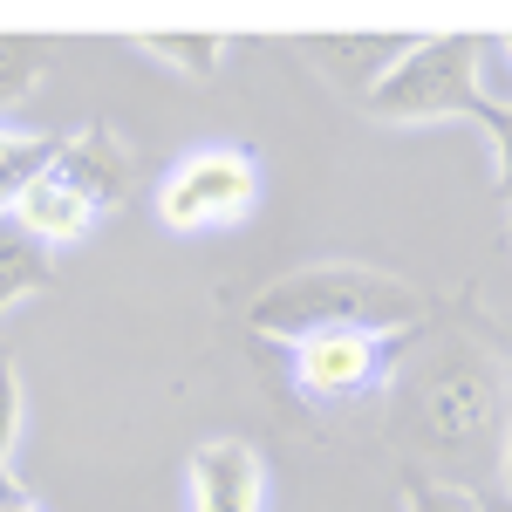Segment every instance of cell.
<instances>
[{"mask_svg":"<svg viewBox=\"0 0 512 512\" xmlns=\"http://www.w3.org/2000/svg\"><path fill=\"white\" fill-rule=\"evenodd\" d=\"M506 383L472 342H437L396 376V437L444 472H478L499 444Z\"/></svg>","mask_w":512,"mask_h":512,"instance_id":"obj_1","label":"cell"},{"mask_svg":"<svg viewBox=\"0 0 512 512\" xmlns=\"http://www.w3.org/2000/svg\"><path fill=\"white\" fill-rule=\"evenodd\" d=\"M424 315H431L424 287L383 274V267H355V260H321V267H301V274H280L246 308L253 335H274V342H308V335H328V328L410 335Z\"/></svg>","mask_w":512,"mask_h":512,"instance_id":"obj_2","label":"cell"},{"mask_svg":"<svg viewBox=\"0 0 512 512\" xmlns=\"http://www.w3.org/2000/svg\"><path fill=\"white\" fill-rule=\"evenodd\" d=\"M253 205H260V164L253 151H233V144L192 151L158 185V219L171 233H219V226H239Z\"/></svg>","mask_w":512,"mask_h":512,"instance_id":"obj_3","label":"cell"},{"mask_svg":"<svg viewBox=\"0 0 512 512\" xmlns=\"http://www.w3.org/2000/svg\"><path fill=\"white\" fill-rule=\"evenodd\" d=\"M472 62H478V35H437L417 41L390 76L376 82V96L362 103L383 123H431V117H465L472 110Z\"/></svg>","mask_w":512,"mask_h":512,"instance_id":"obj_4","label":"cell"},{"mask_svg":"<svg viewBox=\"0 0 512 512\" xmlns=\"http://www.w3.org/2000/svg\"><path fill=\"white\" fill-rule=\"evenodd\" d=\"M396 342L403 335H355V328L308 335V342H294V383L315 403H355L396 376Z\"/></svg>","mask_w":512,"mask_h":512,"instance_id":"obj_5","label":"cell"},{"mask_svg":"<svg viewBox=\"0 0 512 512\" xmlns=\"http://www.w3.org/2000/svg\"><path fill=\"white\" fill-rule=\"evenodd\" d=\"M185 485H192V512H260V499H267V465H260L253 444L212 437V444L192 451Z\"/></svg>","mask_w":512,"mask_h":512,"instance_id":"obj_6","label":"cell"},{"mask_svg":"<svg viewBox=\"0 0 512 512\" xmlns=\"http://www.w3.org/2000/svg\"><path fill=\"white\" fill-rule=\"evenodd\" d=\"M410 48H417L410 35H308L301 41V55L321 69V82L342 89V96H355V103H369L376 82L390 76Z\"/></svg>","mask_w":512,"mask_h":512,"instance_id":"obj_7","label":"cell"},{"mask_svg":"<svg viewBox=\"0 0 512 512\" xmlns=\"http://www.w3.org/2000/svg\"><path fill=\"white\" fill-rule=\"evenodd\" d=\"M14 219L28 226L35 239H48V246H69V239H89L96 233V219H103V205L82 192L76 178L62 171V164H48L28 192L14 198Z\"/></svg>","mask_w":512,"mask_h":512,"instance_id":"obj_8","label":"cell"},{"mask_svg":"<svg viewBox=\"0 0 512 512\" xmlns=\"http://www.w3.org/2000/svg\"><path fill=\"white\" fill-rule=\"evenodd\" d=\"M55 164H62V171H69L103 212L130 198V171H137V158H130V144H117L110 123H89V130H76V137H62Z\"/></svg>","mask_w":512,"mask_h":512,"instance_id":"obj_9","label":"cell"},{"mask_svg":"<svg viewBox=\"0 0 512 512\" xmlns=\"http://www.w3.org/2000/svg\"><path fill=\"white\" fill-rule=\"evenodd\" d=\"M55 280V246L35 239L14 212H0V315L21 308L28 294H41Z\"/></svg>","mask_w":512,"mask_h":512,"instance_id":"obj_10","label":"cell"},{"mask_svg":"<svg viewBox=\"0 0 512 512\" xmlns=\"http://www.w3.org/2000/svg\"><path fill=\"white\" fill-rule=\"evenodd\" d=\"M55 151H62V137H21V130H0V212H14V198L55 164Z\"/></svg>","mask_w":512,"mask_h":512,"instance_id":"obj_11","label":"cell"},{"mask_svg":"<svg viewBox=\"0 0 512 512\" xmlns=\"http://www.w3.org/2000/svg\"><path fill=\"white\" fill-rule=\"evenodd\" d=\"M48 69V41L41 35H0V110H14Z\"/></svg>","mask_w":512,"mask_h":512,"instance_id":"obj_12","label":"cell"},{"mask_svg":"<svg viewBox=\"0 0 512 512\" xmlns=\"http://www.w3.org/2000/svg\"><path fill=\"white\" fill-rule=\"evenodd\" d=\"M144 55H158L171 69H185V76H219V62H226V41L219 35H144Z\"/></svg>","mask_w":512,"mask_h":512,"instance_id":"obj_13","label":"cell"},{"mask_svg":"<svg viewBox=\"0 0 512 512\" xmlns=\"http://www.w3.org/2000/svg\"><path fill=\"white\" fill-rule=\"evenodd\" d=\"M403 512H478V485H451L437 472H403Z\"/></svg>","mask_w":512,"mask_h":512,"instance_id":"obj_14","label":"cell"},{"mask_svg":"<svg viewBox=\"0 0 512 512\" xmlns=\"http://www.w3.org/2000/svg\"><path fill=\"white\" fill-rule=\"evenodd\" d=\"M465 117H472L478 130L492 137V192L512 205V110H499V103H478V96H472V110H465Z\"/></svg>","mask_w":512,"mask_h":512,"instance_id":"obj_15","label":"cell"},{"mask_svg":"<svg viewBox=\"0 0 512 512\" xmlns=\"http://www.w3.org/2000/svg\"><path fill=\"white\" fill-rule=\"evenodd\" d=\"M14 444H21V376H14V362L0 355V465L14 458Z\"/></svg>","mask_w":512,"mask_h":512,"instance_id":"obj_16","label":"cell"},{"mask_svg":"<svg viewBox=\"0 0 512 512\" xmlns=\"http://www.w3.org/2000/svg\"><path fill=\"white\" fill-rule=\"evenodd\" d=\"M28 499H35V492H28V485H21V478H14V465H0V512L28 506Z\"/></svg>","mask_w":512,"mask_h":512,"instance_id":"obj_17","label":"cell"},{"mask_svg":"<svg viewBox=\"0 0 512 512\" xmlns=\"http://www.w3.org/2000/svg\"><path fill=\"white\" fill-rule=\"evenodd\" d=\"M478 512H512V492L506 485H478Z\"/></svg>","mask_w":512,"mask_h":512,"instance_id":"obj_18","label":"cell"},{"mask_svg":"<svg viewBox=\"0 0 512 512\" xmlns=\"http://www.w3.org/2000/svg\"><path fill=\"white\" fill-rule=\"evenodd\" d=\"M499 485L512 492V437H506V451H499Z\"/></svg>","mask_w":512,"mask_h":512,"instance_id":"obj_19","label":"cell"},{"mask_svg":"<svg viewBox=\"0 0 512 512\" xmlns=\"http://www.w3.org/2000/svg\"><path fill=\"white\" fill-rule=\"evenodd\" d=\"M14 512H41V506H35V499H28V506H14Z\"/></svg>","mask_w":512,"mask_h":512,"instance_id":"obj_20","label":"cell"},{"mask_svg":"<svg viewBox=\"0 0 512 512\" xmlns=\"http://www.w3.org/2000/svg\"><path fill=\"white\" fill-rule=\"evenodd\" d=\"M506 48H512V41H506Z\"/></svg>","mask_w":512,"mask_h":512,"instance_id":"obj_21","label":"cell"},{"mask_svg":"<svg viewBox=\"0 0 512 512\" xmlns=\"http://www.w3.org/2000/svg\"><path fill=\"white\" fill-rule=\"evenodd\" d=\"M506 239H512V233H506Z\"/></svg>","mask_w":512,"mask_h":512,"instance_id":"obj_22","label":"cell"}]
</instances>
